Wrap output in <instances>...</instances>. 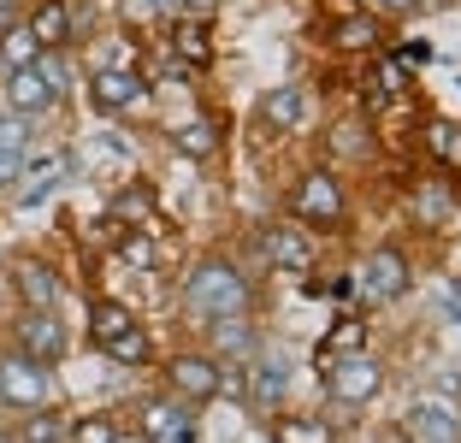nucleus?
Segmentation results:
<instances>
[{
    "instance_id": "5701e85b",
    "label": "nucleus",
    "mask_w": 461,
    "mask_h": 443,
    "mask_svg": "<svg viewBox=\"0 0 461 443\" xmlns=\"http://www.w3.org/2000/svg\"><path fill=\"white\" fill-rule=\"evenodd\" d=\"M101 349H107V361H119V366H136V361H149V337H142V331L131 325V331H119L113 343H101Z\"/></svg>"
},
{
    "instance_id": "9d476101",
    "label": "nucleus",
    "mask_w": 461,
    "mask_h": 443,
    "mask_svg": "<svg viewBox=\"0 0 461 443\" xmlns=\"http://www.w3.org/2000/svg\"><path fill=\"white\" fill-rule=\"evenodd\" d=\"M48 101H54V89L41 83V71H36V66L6 71V107H13V113H24V119H30V113H41Z\"/></svg>"
},
{
    "instance_id": "473e14b6",
    "label": "nucleus",
    "mask_w": 461,
    "mask_h": 443,
    "mask_svg": "<svg viewBox=\"0 0 461 443\" xmlns=\"http://www.w3.org/2000/svg\"><path fill=\"white\" fill-rule=\"evenodd\" d=\"M414 207H420V219H444V213H449L444 189H420V195H414Z\"/></svg>"
},
{
    "instance_id": "393cba45",
    "label": "nucleus",
    "mask_w": 461,
    "mask_h": 443,
    "mask_svg": "<svg viewBox=\"0 0 461 443\" xmlns=\"http://www.w3.org/2000/svg\"><path fill=\"white\" fill-rule=\"evenodd\" d=\"M361 337H366V320H338L326 337H320V349H326V355H349Z\"/></svg>"
},
{
    "instance_id": "20e7f679",
    "label": "nucleus",
    "mask_w": 461,
    "mask_h": 443,
    "mask_svg": "<svg viewBox=\"0 0 461 443\" xmlns=\"http://www.w3.org/2000/svg\"><path fill=\"white\" fill-rule=\"evenodd\" d=\"M402 290H408V260L396 255V249H379V255L361 267V278H355V295H361L366 308H379V302H396Z\"/></svg>"
},
{
    "instance_id": "7ed1b4c3",
    "label": "nucleus",
    "mask_w": 461,
    "mask_h": 443,
    "mask_svg": "<svg viewBox=\"0 0 461 443\" xmlns=\"http://www.w3.org/2000/svg\"><path fill=\"white\" fill-rule=\"evenodd\" d=\"M326 390L338 396V402H373V396L384 390V366L373 361V355H343V361L326 373Z\"/></svg>"
},
{
    "instance_id": "2f4dec72",
    "label": "nucleus",
    "mask_w": 461,
    "mask_h": 443,
    "mask_svg": "<svg viewBox=\"0 0 461 443\" xmlns=\"http://www.w3.org/2000/svg\"><path fill=\"white\" fill-rule=\"evenodd\" d=\"M213 337H219V349H249V331H243L237 320H219Z\"/></svg>"
},
{
    "instance_id": "f704fd0d",
    "label": "nucleus",
    "mask_w": 461,
    "mask_h": 443,
    "mask_svg": "<svg viewBox=\"0 0 461 443\" xmlns=\"http://www.w3.org/2000/svg\"><path fill=\"white\" fill-rule=\"evenodd\" d=\"M338 148H343V154H361V136H355V124H343V131H338Z\"/></svg>"
},
{
    "instance_id": "f8f14e48",
    "label": "nucleus",
    "mask_w": 461,
    "mask_h": 443,
    "mask_svg": "<svg viewBox=\"0 0 461 443\" xmlns=\"http://www.w3.org/2000/svg\"><path fill=\"white\" fill-rule=\"evenodd\" d=\"M260 113H267L272 131H296L302 113H308V95H302V83H278V89L260 101Z\"/></svg>"
},
{
    "instance_id": "2eb2a0df",
    "label": "nucleus",
    "mask_w": 461,
    "mask_h": 443,
    "mask_svg": "<svg viewBox=\"0 0 461 443\" xmlns=\"http://www.w3.org/2000/svg\"><path fill=\"white\" fill-rule=\"evenodd\" d=\"M267 255L278 260L285 272H308L313 267V242L302 237V231H272V237H267Z\"/></svg>"
},
{
    "instance_id": "9b49d317",
    "label": "nucleus",
    "mask_w": 461,
    "mask_h": 443,
    "mask_svg": "<svg viewBox=\"0 0 461 443\" xmlns=\"http://www.w3.org/2000/svg\"><path fill=\"white\" fill-rule=\"evenodd\" d=\"M66 166H71L66 154H48L41 166H30V172H18V202H24V207L48 202V195L59 189V177H66Z\"/></svg>"
},
{
    "instance_id": "aec40b11",
    "label": "nucleus",
    "mask_w": 461,
    "mask_h": 443,
    "mask_svg": "<svg viewBox=\"0 0 461 443\" xmlns=\"http://www.w3.org/2000/svg\"><path fill=\"white\" fill-rule=\"evenodd\" d=\"M331 41H338L343 54H361V48L379 41V24H373V18H343V24L331 30Z\"/></svg>"
},
{
    "instance_id": "e433bc0d",
    "label": "nucleus",
    "mask_w": 461,
    "mask_h": 443,
    "mask_svg": "<svg viewBox=\"0 0 461 443\" xmlns=\"http://www.w3.org/2000/svg\"><path fill=\"white\" fill-rule=\"evenodd\" d=\"M18 24V0H0V30H13Z\"/></svg>"
},
{
    "instance_id": "f3484780",
    "label": "nucleus",
    "mask_w": 461,
    "mask_h": 443,
    "mask_svg": "<svg viewBox=\"0 0 461 443\" xmlns=\"http://www.w3.org/2000/svg\"><path fill=\"white\" fill-rule=\"evenodd\" d=\"M36 54H41V41L30 36V24L0 30V71H24V66H36Z\"/></svg>"
},
{
    "instance_id": "1a4fd4ad",
    "label": "nucleus",
    "mask_w": 461,
    "mask_h": 443,
    "mask_svg": "<svg viewBox=\"0 0 461 443\" xmlns=\"http://www.w3.org/2000/svg\"><path fill=\"white\" fill-rule=\"evenodd\" d=\"M89 95H95V107H101V113H124V107H136V101H142V83H136L131 71L107 66L95 83H89Z\"/></svg>"
},
{
    "instance_id": "bb28decb",
    "label": "nucleus",
    "mask_w": 461,
    "mask_h": 443,
    "mask_svg": "<svg viewBox=\"0 0 461 443\" xmlns=\"http://www.w3.org/2000/svg\"><path fill=\"white\" fill-rule=\"evenodd\" d=\"M119 260H124V267H136V272H149L154 267V242L142 237V231H131V237L119 242Z\"/></svg>"
},
{
    "instance_id": "412c9836",
    "label": "nucleus",
    "mask_w": 461,
    "mask_h": 443,
    "mask_svg": "<svg viewBox=\"0 0 461 443\" xmlns=\"http://www.w3.org/2000/svg\"><path fill=\"white\" fill-rule=\"evenodd\" d=\"M172 54H184L190 66H207V59H213V41H207V30H202V24H177Z\"/></svg>"
},
{
    "instance_id": "f257e3e1",
    "label": "nucleus",
    "mask_w": 461,
    "mask_h": 443,
    "mask_svg": "<svg viewBox=\"0 0 461 443\" xmlns=\"http://www.w3.org/2000/svg\"><path fill=\"white\" fill-rule=\"evenodd\" d=\"M190 308L202 313V320H237V313L249 308V284L237 267H225V260H207V267L190 272Z\"/></svg>"
},
{
    "instance_id": "4468645a",
    "label": "nucleus",
    "mask_w": 461,
    "mask_h": 443,
    "mask_svg": "<svg viewBox=\"0 0 461 443\" xmlns=\"http://www.w3.org/2000/svg\"><path fill=\"white\" fill-rule=\"evenodd\" d=\"M149 443H195L190 414H184V408H172V402H154L149 408Z\"/></svg>"
},
{
    "instance_id": "4c0bfd02",
    "label": "nucleus",
    "mask_w": 461,
    "mask_h": 443,
    "mask_svg": "<svg viewBox=\"0 0 461 443\" xmlns=\"http://www.w3.org/2000/svg\"><path fill=\"white\" fill-rule=\"evenodd\" d=\"M160 6H207V0H160Z\"/></svg>"
},
{
    "instance_id": "7c9ffc66",
    "label": "nucleus",
    "mask_w": 461,
    "mask_h": 443,
    "mask_svg": "<svg viewBox=\"0 0 461 443\" xmlns=\"http://www.w3.org/2000/svg\"><path fill=\"white\" fill-rule=\"evenodd\" d=\"M24 443H59V420L54 414H30L24 420Z\"/></svg>"
},
{
    "instance_id": "4be33fe9",
    "label": "nucleus",
    "mask_w": 461,
    "mask_h": 443,
    "mask_svg": "<svg viewBox=\"0 0 461 443\" xmlns=\"http://www.w3.org/2000/svg\"><path fill=\"white\" fill-rule=\"evenodd\" d=\"M213 148H219V136H213V124H207V119H190L184 131H177V154H190V160H207Z\"/></svg>"
},
{
    "instance_id": "f03ea898",
    "label": "nucleus",
    "mask_w": 461,
    "mask_h": 443,
    "mask_svg": "<svg viewBox=\"0 0 461 443\" xmlns=\"http://www.w3.org/2000/svg\"><path fill=\"white\" fill-rule=\"evenodd\" d=\"M48 396H54V384H48V366L41 361H30V355H6L0 361V402L6 408H30L36 414Z\"/></svg>"
},
{
    "instance_id": "72a5a7b5",
    "label": "nucleus",
    "mask_w": 461,
    "mask_h": 443,
    "mask_svg": "<svg viewBox=\"0 0 461 443\" xmlns=\"http://www.w3.org/2000/svg\"><path fill=\"white\" fill-rule=\"evenodd\" d=\"M438 302H444V313H449V320H456V325H461V284H449V290H444V295H438Z\"/></svg>"
},
{
    "instance_id": "6ab92c4d",
    "label": "nucleus",
    "mask_w": 461,
    "mask_h": 443,
    "mask_svg": "<svg viewBox=\"0 0 461 443\" xmlns=\"http://www.w3.org/2000/svg\"><path fill=\"white\" fill-rule=\"evenodd\" d=\"M272 443H331V426L308 414H285V420H272Z\"/></svg>"
},
{
    "instance_id": "b1692460",
    "label": "nucleus",
    "mask_w": 461,
    "mask_h": 443,
    "mask_svg": "<svg viewBox=\"0 0 461 443\" xmlns=\"http://www.w3.org/2000/svg\"><path fill=\"white\" fill-rule=\"evenodd\" d=\"M131 313H124L119 308V302H101V308H95V320H89V331H95V343H113V337H119V331H131Z\"/></svg>"
},
{
    "instance_id": "6e6552de",
    "label": "nucleus",
    "mask_w": 461,
    "mask_h": 443,
    "mask_svg": "<svg viewBox=\"0 0 461 443\" xmlns=\"http://www.w3.org/2000/svg\"><path fill=\"white\" fill-rule=\"evenodd\" d=\"M296 213H302V219H320V225H338V219H343L338 184H331L326 172H308V177L296 184Z\"/></svg>"
},
{
    "instance_id": "423d86ee",
    "label": "nucleus",
    "mask_w": 461,
    "mask_h": 443,
    "mask_svg": "<svg viewBox=\"0 0 461 443\" xmlns=\"http://www.w3.org/2000/svg\"><path fill=\"white\" fill-rule=\"evenodd\" d=\"M408 431H414V443H461V408L426 396V402H414V414H408Z\"/></svg>"
},
{
    "instance_id": "c9c22d12",
    "label": "nucleus",
    "mask_w": 461,
    "mask_h": 443,
    "mask_svg": "<svg viewBox=\"0 0 461 443\" xmlns=\"http://www.w3.org/2000/svg\"><path fill=\"white\" fill-rule=\"evenodd\" d=\"M13 177H18V154H0V189L13 184Z\"/></svg>"
},
{
    "instance_id": "58836bf2",
    "label": "nucleus",
    "mask_w": 461,
    "mask_h": 443,
    "mask_svg": "<svg viewBox=\"0 0 461 443\" xmlns=\"http://www.w3.org/2000/svg\"><path fill=\"white\" fill-rule=\"evenodd\" d=\"M379 6H414V0H379Z\"/></svg>"
},
{
    "instance_id": "0eeeda50",
    "label": "nucleus",
    "mask_w": 461,
    "mask_h": 443,
    "mask_svg": "<svg viewBox=\"0 0 461 443\" xmlns=\"http://www.w3.org/2000/svg\"><path fill=\"white\" fill-rule=\"evenodd\" d=\"M166 378H172V390L177 396H190V402H207V396H219V366L213 361H202V355H177L172 366H166Z\"/></svg>"
},
{
    "instance_id": "c756f323",
    "label": "nucleus",
    "mask_w": 461,
    "mask_h": 443,
    "mask_svg": "<svg viewBox=\"0 0 461 443\" xmlns=\"http://www.w3.org/2000/svg\"><path fill=\"white\" fill-rule=\"evenodd\" d=\"M71 443H119V431H113L107 414H89L77 431H71Z\"/></svg>"
},
{
    "instance_id": "a211bd4d",
    "label": "nucleus",
    "mask_w": 461,
    "mask_h": 443,
    "mask_svg": "<svg viewBox=\"0 0 461 443\" xmlns=\"http://www.w3.org/2000/svg\"><path fill=\"white\" fill-rule=\"evenodd\" d=\"M249 390H255V402L260 408H272V402H285V390H290V366L272 355V361H260L255 366V378H249Z\"/></svg>"
},
{
    "instance_id": "a878e982",
    "label": "nucleus",
    "mask_w": 461,
    "mask_h": 443,
    "mask_svg": "<svg viewBox=\"0 0 461 443\" xmlns=\"http://www.w3.org/2000/svg\"><path fill=\"white\" fill-rule=\"evenodd\" d=\"M426 136H432V154H438V160H444V166H456V172H461V124H444V119H438Z\"/></svg>"
},
{
    "instance_id": "dca6fc26",
    "label": "nucleus",
    "mask_w": 461,
    "mask_h": 443,
    "mask_svg": "<svg viewBox=\"0 0 461 443\" xmlns=\"http://www.w3.org/2000/svg\"><path fill=\"white\" fill-rule=\"evenodd\" d=\"M66 30H71V6H66V0H41L36 18H30V36H36L41 48H59Z\"/></svg>"
},
{
    "instance_id": "39448f33",
    "label": "nucleus",
    "mask_w": 461,
    "mask_h": 443,
    "mask_svg": "<svg viewBox=\"0 0 461 443\" xmlns=\"http://www.w3.org/2000/svg\"><path fill=\"white\" fill-rule=\"evenodd\" d=\"M18 355H30V361H41V366L66 355V331H59L54 313H36V308H30L24 320H18Z\"/></svg>"
},
{
    "instance_id": "cd10ccee",
    "label": "nucleus",
    "mask_w": 461,
    "mask_h": 443,
    "mask_svg": "<svg viewBox=\"0 0 461 443\" xmlns=\"http://www.w3.org/2000/svg\"><path fill=\"white\" fill-rule=\"evenodd\" d=\"M24 142H30L24 113H6V119H0V154H24Z\"/></svg>"
},
{
    "instance_id": "c85d7f7f",
    "label": "nucleus",
    "mask_w": 461,
    "mask_h": 443,
    "mask_svg": "<svg viewBox=\"0 0 461 443\" xmlns=\"http://www.w3.org/2000/svg\"><path fill=\"white\" fill-rule=\"evenodd\" d=\"M113 213L131 219V225H149V189H124L119 202H113Z\"/></svg>"
},
{
    "instance_id": "ddd939ff",
    "label": "nucleus",
    "mask_w": 461,
    "mask_h": 443,
    "mask_svg": "<svg viewBox=\"0 0 461 443\" xmlns=\"http://www.w3.org/2000/svg\"><path fill=\"white\" fill-rule=\"evenodd\" d=\"M18 295H24L36 313H54V302H59V284H54V272L48 267H36V260H24L18 267Z\"/></svg>"
}]
</instances>
